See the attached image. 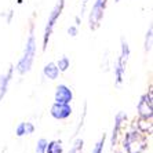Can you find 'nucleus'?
<instances>
[{"label":"nucleus","mask_w":153,"mask_h":153,"mask_svg":"<svg viewBox=\"0 0 153 153\" xmlns=\"http://www.w3.org/2000/svg\"><path fill=\"white\" fill-rule=\"evenodd\" d=\"M1 153H6V149H3V150H1Z\"/></svg>","instance_id":"5701e85b"},{"label":"nucleus","mask_w":153,"mask_h":153,"mask_svg":"<svg viewBox=\"0 0 153 153\" xmlns=\"http://www.w3.org/2000/svg\"><path fill=\"white\" fill-rule=\"evenodd\" d=\"M36 53H37V39H36L35 24L30 22L28 36H26L25 44H24V50H22L19 59L14 65V71L17 75L25 76L32 71L33 64H35V59H36Z\"/></svg>","instance_id":"f257e3e1"},{"label":"nucleus","mask_w":153,"mask_h":153,"mask_svg":"<svg viewBox=\"0 0 153 153\" xmlns=\"http://www.w3.org/2000/svg\"><path fill=\"white\" fill-rule=\"evenodd\" d=\"M64 142L62 139H51L47 142L46 153H64Z\"/></svg>","instance_id":"4468645a"},{"label":"nucleus","mask_w":153,"mask_h":153,"mask_svg":"<svg viewBox=\"0 0 153 153\" xmlns=\"http://www.w3.org/2000/svg\"><path fill=\"white\" fill-rule=\"evenodd\" d=\"M83 149H84V139L82 137H77L72 142V146L68 153H83Z\"/></svg>","instance_id":"f3484780"},{"label":"nucleus","mask_w":153,"mask_h":153,"mask_svg":"<svg viewBox=\"0 0 153 153\" xmlns=\"http://www.w3.org/2000/svg\"><path fill=\"white\" fill-rule=\"evenodd\" d=\"M108 4H109V0H94L93 6L88 11V18H87L88 29L91 32H95L101 28Z\"/></svg>","instance_id":"39448f33"},{"label":"nucleus","mask_w":153,"mask_h":153,"mask_svg":"<svg viewBox=\"0 0 153 153\" xmlns=\"http://www.w3.org/2000/svg\"><path fill=\"white\" fill-rule=\"evenodd\" d=\"M131 126L139 130L141 132L146 134L148 137H152L153 134V123L152 120H143V119H139V117H135L132 123H130Z\"/></svg>","instance_id":"ddd939ff"},{"label":"nucleus","mask_w":153,"mask_h":153,"mask_svg":"<svg viewBox=\"0 0 153 153\" xmlns=\"http://www.w3.org/2000/svg\"><path fill=\"white\" fill-rule=\"evenodd\" d=\"M50 116L54 120L58 121H65L68 120L73 113V108L72 103H59V102H53V105L50 106Z\"/></svg>","instance_id":"6e6552de"},{"label":"nucleus","mask_w":153,"mask_h":153,"mask_svg":"<svg viewBox=\"0 0 153 153\" xmlns=\"http://www.w3.org/2000/svg\"><path fill=\"white\" fill-rule=\"evenodd\" d=\"M66 33H68L69 37H76V36L79 35V26L77 25H69L68 29H66Z\"/></svg>","instance_id":"412c9836"},{"label":"nucleus","mask_w":153,"mask_h":153,"mask_svg":"<svg viewBox=\"0 0 153 153\" xmlns=\"http://www.w3.org/2000/svg\"><path fill=\"white\" fill-rule=\"evenodd\" d=\"M47 142H48V139H46V138H39L37 139L36 148H35V153H46Z\"/></svg>","instance_id":"6ab92c4d"},{"label":"nucleus","mask_w":153,"mask_h":153,"mask_svg":"<svg viewBox=\"0 0 153 153\" xmlns=\"http://www.w3.org/2000/svg\"><path fill=\"white\" fill-rule=\"evenodd\" d=\"M106 139H108L106 134H103V135L94 143L93 149H91V153H103V150H105V145H106Z\"/></svg>","instance_id":"a211bd4d"},{"label":"nucleus","mask_w":153,"mask_h":153,"mask_svg":"<svg viewBox=\"0 0 153 153\" xmlns=\"http://www.w3.org/2000/svg\"><path fill=\"white\" fill-rule=\"evenodd\" d=\"M128 114L123 111H119L114 114V120H113V127H112L111 135H109V145L111 149H116V146L119 145L121 138V134L124 132V130L128 126Z\"/></svg>","instance_id":"423d86ee"},{"label":"nucleus","mask_w":153,"mask_h":153,"mask_svg":"<svg viewBox=\"0 0 153 153\" xmlns=\"http://www.w3.org/2000/svg\"><path fill=\"white\" fill-rule=\"evenodd\" d=\"M131 57V47L130 43L121 37L120 39V47H119V55L113 64V83L116 87H121L126 80V73H127V65Z\"/></svg>","instance_id":"7ed1b4c3"},{"label":"nucleus","mask_w":153,"mask_h":153,"mask_svg":"<svg viewBox=\"0 0 153 153\" xmlns=\"http://www.w3.org/2000/svg\"><path fill=\"white\" fill-rule=\"evenodd\" d=\"M88 4H90V0H82V4H80V11H79V14H77L80 18H83L85 15Z\"/></svg>","instance_id":"4be33fe9"},{"label":"nucleus","mask_w":153,"mask_h":153,"mask_svg":"<svg viewBox=\"0 0 153 153\" xmlns=\"http://www.w3.org/2000/svg\"><path fill=\"white\" fill-rule=\"evenodd\" d=\"M117 153H124V152H117Z\"/></svg>","instance_id":"b1692460"},{"label":"nucleus","mask_w":153,"mask_h":153,"mask_svg":"<svg viewBox=\"0 0 153 153\" xmlns=\"http://www.w3.org/2000/svg\"><path fill=\"white\" fill-rule=\"evenodd\" d=\"M36 131V126L32 121H21L18 123L17 127H15V137L18 138H24L26 135H32Z\"/></svg>","instance_id":"9b49d317"},{"label":"nucleus","mask_w":153,"mask_h":153,"mask_svg":"<svg viewBox=\"0 0 153 153\" xmlns=\"http://www.w3.org/2000/svg\"><path fill=\"white\" fill-rule=\"evenodd\" d=\"M14 10H7V11H3L1 14H0V17L1 18H4V21L7 22V24H11L13 22V19H14Z\"/></svg>","instance_id":"aec40b11"},{"label":"nucleus","mask_w":153,"mask_h":153,"mask_svg":"<svg viewBox=\"0 0 153 153\" xmlns=\"http://www.w3.org/2000/svg\"><path fill=\"white\" fill-rule=\"evenodd\" d=\"M55 65L58 66L61 73H65V72H68L69 69H71V65H72L71 58H69L68 55H61V57L55 61Z\"/></svg>","instance_id":"dca6fc26"},{"label":"nucleus","mask_w":153,"mask_h":153,"mask_svg":"<svg viewBox=\"0 0 153 153\" xmlns=\"http://www.w3.org/2000/svg\"><path fill=\"white\" fill-rule=\"evenodd\" d=\"M65 6H66V1L65 0H57L55 4L53 6V8L48 13V17H47V21L44 24V28H43V35H42V50L46 51L48 44H50L51 36H53L54 30H55V26H57V22L59 21L61 15L65 10Z\"/></svg>","instance_id":"20e7f679"},{"label":"nucleus","mask_w":153,"mask_h":153,"mask_svg":"<svg viewBox=\"0 0 153 153\" xmlns=\"http://www.w3.org/2000/svg\"><path fill=\"white\" fill-rule=\"evenodd\" d=\"M73 98H75L73 90H72V87H69L68 84L59 83V84L55 87V91H54V102L72 103L73 102Z\"/></svg>","instance_id":"1a4fd4ad"},{"label":"nucleus","mask_w":153,"mask_h":153,"mask_svg":"<svg viewBox=\"0 0 153 153\" xmlns=\"http://www.w3.org/2000/svg\"><path fill=\"white\" fill-rule=\"evenodd\" d=\"M15 71H14V65H10L7 68V71L0 73V102L4 101L6 95L8 94V90H10L11 82L14 79Z\"/></svg>","instance_id":"9d476101"},{"label":"nucleus","mask_w":153,"mask_h":153,"mask_svg":"<svg viewBox=\"0 0 153 153\" xmlns=\"http://www.w3.org/2000/svg\"><path fill=\"white\" fill-rule=\"evenodd\" d=\"M152 46H153V28L150 25L145 33V37H143V50H145L146 54L152 53Z\"/></svg>","instance_id":"2eb2a0df"},{"label":"nucleus","mask_w":153,"mask_h":153,"mask_svg":"<svg viewBox=\"0 0 153 153\" xmlns=\"http://www.w3.org/2000/svg\"><path fill=\"white\" fill-rule=\"evenodd\" d=\"M137 117L143 120H153V90L149 85L148 91L141 94L137 102Z\"/></svg>","instance_id":"0eeeda50"},{"label":"nucleus","mask_w":153,"mask_h":153,"mask_svg":"<svg viewBox=\"0 0 153 153\" xmlns=\"http://www.w3.org/2000/svg\"><path fill=\"white\" fill-rule=\"evenodd\" d=\"M127 130H124V132L121 134L120 138V145L121 149L124 153H145L149 149L150 145V137H148L146 134L141 132L139 130H137L134 126H131L128 123Z\"/></svg>","instance_id":"f03ea898"},{"label":"nucleus","mask_w":153,"mask_h":153,"mask_svg":"<svg viewBox=\"0 0 153 153\" xmlns=\"http://www.w3.org/2000/svg\"><path fill=\"white\" fill-rule=\"evenodd\" d=\"M42 75H43V77L47 79V80L55 82L57 79H59L61 72H59V69H58V66L55 65V62H48V64H46L43 66Z\"/></svg>","instance_id":"f8f14e48"}]
</instances>
